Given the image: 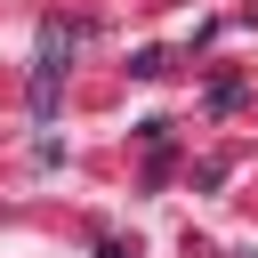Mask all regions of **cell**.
<instances>
[{"instance_id":"cell-1","label":"cell","mask_w":258,"mask_h":258,"mask_svg":"<svg viewBox=\"0 0 258 258\" xmlns=\"http://www.w3.org/2000/svg\"><path fill=\"white\" fill-rule=\"evenodd\" d=\"M64 56H73V40L48 24L40 32V56H32V121H56V89H64Z\"/></svg>"}]
</instances>
